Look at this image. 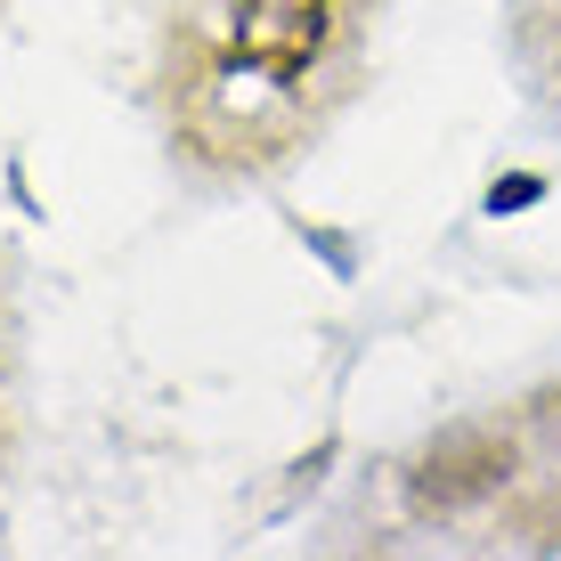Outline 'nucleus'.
<instances>
[{
    "instance_id": "obj_1",
    "label": "nucleus",
    "mask_w": 561,
    "mask_h": 561,
    "mask_svg": "<svg viewBox=\"0 0 561 561\" xmlns=\"http://www.w3.org/2000/svg\"><path fill=\"white\" fill-rule=\"evenodd\" d=\"M334 42V0H228L220 57L261 90H301Z\"/></svg>"
},
{
    "instance_id": "obj_2",
    "label": "nucleus",
    "mask_w": 561,
    "mask_h": 561,
    "mask_svg": "<svg viewBox=\"0 0 561 561\" xmlns=\"http://www.w3.org/2000/svg\"><path fill=\"white\" fill-rule=\"evenodd\" d=\"M520 49H529L537 82L561 99V0H520Z\"/></svg>"
}]
</instances>
